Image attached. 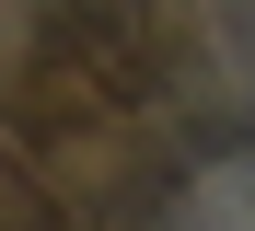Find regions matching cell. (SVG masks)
Masks as SVG:
<instances>
[{"instance_id": "1", "label": "cell", "mask_w": 255, "mask_h": 231, "mask_svg": "<svg viewBox=\"0 0 255 231\" xmlns=\"http://www.w3.org/2000/svg\"><path fill=\"white\" fill-rule=\"evenodd\" d=\"M128 92H139V35L105 12V0L58 12L47 58H35V81H23V104H35V116H116Z\"/></svg>"}]
</instances>
